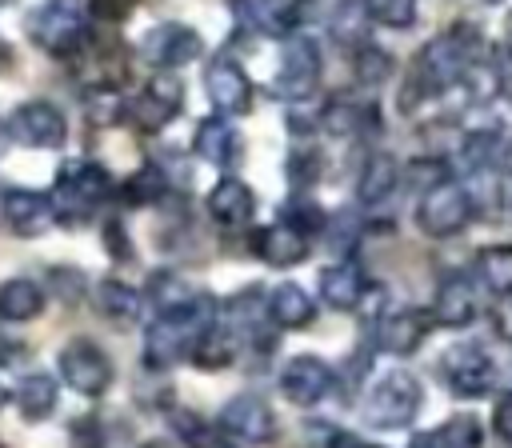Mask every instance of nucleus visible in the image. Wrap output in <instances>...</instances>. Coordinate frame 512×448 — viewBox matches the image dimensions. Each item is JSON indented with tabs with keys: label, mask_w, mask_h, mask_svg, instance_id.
Instances as JSON below:
<instances>
[{
	"label": "nucleus",
	"mask_w": 512,
	"mask_h": 448,
	"mask_svg": "<svg viewBox=\"0 0 512 448\" xmlns=\"http://www.w3.org/2000/svg\"><path fill=\"white\" fill-rule=\"evenodd\" d=\"M368 296V276L356 260H340V264H328L320 272V300L336 312H352L360 308Z\"/></svg>",
	"instance_id": "nucleus-21"
},
{
	"label": "nucleus",
	"mask_w": 512,
	"mask_h": 448,
	"mask_svg": "<svg viewBox=\"0 0 512 448\" xmlns=\"http://www.w3.org/2000/svg\"><path fill=\"white\" fill-rule=\"evenodd\" d=\"M192 152L200 156V160H208V164H216V168H228V164H236V156H240V132L228 124V116H204L200 124H196V136H192Z\"/></svg>",
	"instance_id": "nucleus-23"
},
{
	"label": "nucleus",
	"mask_w": 512,
	"mask_h": 448,
	"mask_svg": "<svg viewBox=\"0 0 512 448\" xmlns=\"http://www.w3.org/2000/svg\"><path fill=\"white\" fill-rule=\"evenodd\" d=\"M28 36L48 56H72L88 36V4L84 0H44L28 16Z\"/></svg>",
	"instance_id": "nucleus-5"
},
{
	"label": "nucleus",
	"mask_w": 512,
	"mask_h": 448,
	"mask_svg": "<svg viewBox=\"0 0 512 448\" xmlns=\"http://www.w3.org/2000/svg\"><path fill=\"white\" fill-rule=\"evenodd\" d=\"M308 236L296 232L292 224H264L252 232V252L268 264V268H292V264H304L308 260Z\"/></svg>",
	"instance_id": "nucleus-18"
},
{
	"label": "nucleus",
	"mask_w": 512,
	"mask_h": 448,
	"mask_svg": "<svg viewBox=\"0 0 512 448\" xmlns=\"http://www.w3.org/2000/svg\"><path fill=\"white\" fill-rule=\"evenodd\" d=\"M100 236H104V248L112 252V260H132V240L124 236V224L120 220H108L100 228Z\"/></svg>",
	"instance_id": "nucleus-40"
},
{
	"label": "nucleus",
	"mask_w": 512,
	"mask_h": 448,
	"mask_svg": "<svg viewBox=\"0 0 512 448\" xmlns=\"http://www.w3.org/2000/svg\"><path fill=\"white\" fill-rule=\"evenodd\" d=\"M476 276H480V284L496 300L512 296V244H488V248H480L476 252Z\"/></svg>",
	"instance_id": "nucleus-31"
},
{
	"label": "nucleus",
	"mask_w": 512,
	"mask_h": 448,
	"mask_svg": "<svg viewBox=\"0 0 512 448\" xmlns=\"http://www.w3.org/2000/svg\"><path fill=\"white\" fill-rule=\"evenodd\" d=\"M172 428L188 448H236V440L220 424H204L192 412H172Z\"/></svg>",
	"instance_id": "nucleus-33"
},
{
	"label": "nucleus",
	"mask_w": 512,
	"mask_h": 448,
	"mask_svg": "<svg viewBox=\"0 0 512 448\" xmlns=\"http://www.w3.org/2000/svg\"><path fill=\"white\" fill-rule=\"evenodd\" d=\"M508 160H512V128L508 124H484L460 140V164L468 172H496Z\"/></svg>",
	"instance_id": "nucleus-16"
},
{
	"label": "nucleus",
	"mask_w": 512,
	"mask_h": 448,
	"mask_svg": "<svg viewBox=\"0 0 512 448\" xmlns=\"http://www.w3.org/2000/svg\"><path fill=\"white\" fill-rule=\"evenodd\" d=\"M320 68H324V56H320V44L312 36H300V32H288L284 36V48H280V68H276V96L280 100H308L320 84Z\"/></svg>",
	"instance_id": "nucleus-7"
},
{
	"label": "nucleus",
	"mask_w": 512,
	"mask_h": 448,
	"mask_svg": "<svg viewBox=\"0 0 512 448\" xmlns=\"http://www.w3.org/2000/svg\"><path fill=\"white\" fill-rule=\"evenodd\" d=\"M284 176H288L296 188L316 184V180L324 176V152H320V148H312V144L292 148V152H288V160H284Z\"/></svg>",
	"instance_id": "nucleus-35"
},
{
	"label": "nucleus",
	"mask_w": 512,
	"mask_h": 448,
	"mask_svg": "<svg viewBox=\"0 0 512 448\" xmlns=\"http://www.w3.org/2000/svg\"><path fill=\"white\" fill-rule=\"evenodd\" d=\"M204 92H208V100H212V108L220 116H244V112H252V100H256L248 72L228 52H220V56L208 60V68H204Z\"/></svg>",
	"instance_id": "nucleus-12"
},
{
	"label": "nucleus",
	"mask_w": 512,
	"mask_h": 448,
	"mask_svg": "<svg viewBox=\"0 0 512 448\" xmlns=\"http://www.w3.org/2000/svg\"><path fill=\"white\" fill-rule=\"evenodd\" d=\"M332 388H336V372H332L320 356L300 352V356H292V360L280 368V392H284V400L296 404V408L320 404Z\"/></svg>",
	"instance_id": "nucleus-15"
},
{
	"label": "nucleus",
	"mask_w": 512,
	"mask_h": 448,
	"mask_svg": "<svg viewBox=\"0 0 512 448\" xmlns=\"http://www.w3.org/2000/svg\"><path fill=\"white\" fill-rule=\"evenodd\" d=\"M144 448H164V444H160V440H148V444H144Z\"/></svg>",
	"instance_id": "nucleus-48"
},
{
	"label": "nucleus",
	"mask_w": 512,
	"mask_h": 448,
	"mask_svg": "<svg viewBox=\"0 0 512 448\" xmlns=\"http://www.w3.org/2000/svg\"><path fill=\"white\" fill-rule=\"evenodd\" d=\"M312 316H316V300H312L300 284L284 280V284H276V288L268 292V320H272L276 328L300 332V328L312 324Z\"/></svg>",
	"instance_id": "nucleus-24"
},
{
	"label": "nucleus",
	"mask_w": 512,
	"mask_h": 448,
	"mask_svg": "<svg viewBox=\"0 0 512 448\" xmlns=\"http://www.w3.org/2000/svg\"><path fill=\"white\" fill-rule=\"evenodd\" d=\"M92 304H96V312H100L104 320H112V324H132V320L140 316L144 296H140L132 284H124L120 276H104V280H96V288H92Z\"/></svg>",
	"instance_id": "nucleus-25"
},
{
	"label": "nucleus",
	"mask_w": 512,
	"mask_h": 448,
	"mask_svg": "<svg viewBox=\"0 0 512 448\" xmlns=\"http://www.w3.org/2000/svg\"><path fill=\"white\" fill-rule=\"evenodd\" d=\"M488 4H496V0H488Z\"/></svg>",
	"instance_id": "nucleus-51"
},
{
	"label": "nucleus",
	"mask_w": 512,
	"mask_h": 448,
	"mask_svg": "<svg viewBox=\"0 0 512 448\" xmlns=\"http://www.w3.org/2000/svg\"><path fill=\"white\" fill-rule=\"evenodd\" d=\"M4 4H16V0H0V8H4Z\"/></svg>",
	"instance_id": "nucleus-49"
},
{
	"label": "nucleus",
	"mask_w": 512,
	"mask_h": 448,
	"mask_svg": "<svg viewBox=\"0 0 512 448\" xmlns=\"http://www.w3.org/2000/svg\"><path fill=\"white\" fill-rule=\"evenodd\" d=\"M436 440H440V448H480L484 432H480V420H476V416L456 412V416H448V420L436 428Z\"/></svg>",
	"instance_id": "nucleus-36"
},
{
	"label": "nucleus",
	"mask_w": 512,
	"mask_h": 448,
	"mask_svg": "<svg viewBox=\"0 0 512 448\" xmlns=\"http://www.w3.org/2000/svg\"><path fill=\"white\" fill-rule=\"evenodd\" d=\"M56 396H60V388H56V380L44 376V372H32V376H24V380L12 388V400H16V408H20L24 420H44V416H52Z\"/></svg>",
	"instance_id": "nucleus-30"
},
{
	"label": "nucleus",
	"mask_w": 512,
	"mask_h": 448,
	"mask_svg": "<svg viewBox=\"0 0 512 448\" xmlns=\"http://www.w3.org/2000/svg\"><path fill=\"white\" fill-rule=\"evenodd\" d=\"M472 60H480V32L472 24H456L444 36L428 40L416 52L408 84H404V112H412V104H420L428 96H440V92L456 88Z\"/></svg>",
	"instance_id": "nucleus-1"
},
{
	"label": "nucleus",
	"mask_w": 512,
	"mask_h": 448,
	"mask_svg": "<svg viewBox=\"0 0 512 448\" xmlns=\"http://www.w3.org/2000/svg\"><path fill=\"white\" fill-rule=\"evenodd\" d=\"M164 188H168V180H164V168L156 164V160H148V164H140L124 184H120V196H124V204H156L160 196H164Z\"/></svg>",
	"instance_id": "nucleus-34"
},
{
	"label": "nucleus",
	"mask_w": 512,
	"mask_h": 448,
	"mask_svg": "<svg viewBox=\"0 0 512 448\" xmlns=\"http://www.w3.org/2000/svg\"><path fill=\"white\" fill-rule=\"evenodd\" d=\"M236 348H240V340L220 324V320H212L204 332H200V340L192 344V352H188V360L196 364V368H208V372H216V368H228L232 360H236Z\"/></svg>",
	"instance_id": "nucleus-29"
},
{
	"label": "nucleus",
	"mask_w": 512,
	"mask_h": 448,
	"mask_svg": "<svg viewBox=\"0 0 512 448\" xmlns=\"http://www.w3.org/2000/svg\"><path fill=\"white\" fill-rule=\"evenodd\" d=\"M360 8L384 28H412L416 20V0H360Z\"/></svg>",
	"instance_id": "nucleus-39"
},
{
	"label": "nucleus",
	"mask_w": 512,
	"mask_h": 448,
	"mask_svg": "<svg viewBox=\"0 0 512 448\" xmlns=\"http://www.w3.org/2000/svg\"><path fill=\"white\" fill-rule=\"evenodd\" d=\"M248 4H252V20H256L260 32L288 36L304 20V4L308 0H248Z\"/></svg>",
	"instance_id": "nucleus-32"
},
{
	"label": "nucleus",
	"mask_w": 512,
	"mask_h": 448,
	"mask_svg": "<svg viewBox=\"0 0 512 448\" xmlns=\"http://www.w3.org/2000/svg\"><path fill=\"white\" fill-rule=\"evenodd\" d=\"M88 16L108 20V24L128 20V16H132V0H92V4H88Z\"/></svg>",
	"instance_id": "nucleus-41"
},
{
	"label": "nucleus",
	"mask_w": 512,
	"mask_h": 448,
	"mask_svg": "<svg viewBox=\"0 0 512 448\" xmlns=\"http://www.w3.org/2000/svg\"><path fill=\"white\" fill-rule=\"evenodd\" d=\"M492 320H496V332H500L504 340H512V296H504V304L492 312Z\"/></svg>",
	"instance_id": "nucleus-44"
},
{
	"label": "nucleus",
	"mask_w": 512,
	"mask_h": 448,
	"mask_svg": "<svg viewBox=\"0 0 512 448\" xmlns=\"http://www.w3.org/2000/svg\"><path fill=\"white\" fill-rule=\"evenodd\" d=\"M232 440H244V444H272L280 424H276V412L264 396L256 392H240L232 396L224 408H220V420H216Z\"/></svg>",
	"instance_id": "nucleus-13"
},
{
	"label": "nucleus",
	"mask_w": 512,
	"mask_h": 448,
	"mask_svg": "<svg viewBox=\"0 0 512 448\" xmlns=\"http://www.w3.org/2000/svg\"><path fill=\"white\" fill-rule=\"evenodd\" d=\"M432 328V312H416V308H400L376 320V348L388 356H408L424 344Z\"/></svg>",
	"instance_id": "nucleus-17"
},
{
	"label": "nucleus",
	"mask_w": 512,
	"mask_h": 448,
	"mask_svg": "<svg viewBox=\"0 0 512 448\" xmlns=\"http://www.w3.org/2000/svg\"><path fill=\"white\" fill-rule=\"evenodd\" d=\"M4 404H8V392H4V384H0V408H4Z\"/></svg>",
	"instance_id": "nucleus-47"
},
{
	"label": "nucleus",
	"mask_w": 512,
	"mask_h": 448,
	"mask_svg": "<svg viewBox=\"0 0 512 448\" xmlns=\"http://www.w3.org/2000/svg\"><path fill=\"white\" fill-rule=\"evenodd\" d=\"M420 400H424L420 380L404 368H392L372 380V388L364 392L360 416L368 428H408L420 412Z\"/></svg>",
	"instance_id": "nucleus-4"
},
{
	"label": "nucleus",
	"mask_w": 512,
	"mask_h": 448,
	"mask_svg": "<svg viewBox=\"0 0 512 448\" xmlns=\"http://www.w3.org/2000/svg\"><path fill=\"white\" fill-rule=\"evenodd\" d=\"M440 376L448 384V392L456 396H488L492 384H496V364L492 356L480 348V344H452L444 356H440Z\"/></svg>",
	"instance_id": "nucleus-11"
},
{
	"label": "nucleus",
	"mask_w": 512,
	"mask_h": 448,
	"mask_svg": "<svg viewBox=\"0 0 512 448\" xmlns=\"http://www.w3.org/2000/svg\"><path fill=\"white\" fill-rule=\"evenodd\" d=\"M328 448H368V444H364L360 436H352V432H332Z\"/></svg>",
	"instance_id": "nucleus-45"
},
{
	"label": "nucleus",
	"mask_w": 512,
	"mask_h": 448,
	"mask_svg": "<svg viewBox=\"0 0 512 448\" xmlns=\"http://www.w3.org/2000/svg\"><path fill=\"white\" fill-rule=\"evenodd\" d=\"M280 220H284V224H292V228H296V232H304V236H320V232H324V224H328L324 208H320V204H312L308 196H292V200L280 208Z\"/></svg>",
	"instance_id": "nucleus-37"
},
{
	"label": "nucleus",
	"mask_w": 512,
	"mask_h": 448,
	"mask_svg": "<svg viewBox=\"0 0 512 448\" xmlns=\"http://www.w3.org/2000/svg\"><path fill=\"white\" fill-rule=\"evenodd\" d=\"M180 100H184V88H180V80L172 76V68H156V76L144 84V92L124 104V120H128L136 132L152 136V132H160V128L180 112Z\"/></svg>",
	"instance_id": "nucleus-9"
},
{
	"label": "nucleus",
	"mask_w": 512,
	"mask_h": 448,
	"mask_svg": "<svg viewBox=\"0 0 512 448\" xmlns=\"http://www.w3.org/2000/svg\"><path fill=\"white\" fill-rule=\"evenodd\" d=\"M212 320H216V300L204 296V292H192V296H184L172 308H160L156 320L144 332V356H148V364L152 368H168V364L188 360L192 344L200 340V332Z\"/></svg>",
	"instance_id": "nucleus-2"
},
{
	"label": "nucleus",
	"mask_w": 512,
	"mask_h": 448,
	"mask_svg": "<svg viewBox=\"0 0 512 448\" xmlns=\"http://www.w3.org/2000/svg\"><path fill=\"white\" fill-rule=\"evenodd\" d=\"M396 184H400V164H396V156L372 152V156L364 160V168H360L356 196H360V204H380V200H388V196L396 192Z\"/></svg>",
	"instance_id": "nucleus-26"
},
{
	"label": "nucleus",
	"mask_w": 512,
	"mask_h": 448,
	"mask_svg": "<svg viewBox=\"0 0 512 448\" xmlns=\"http://www.w3.org/2000/svg\"><path fill=\"white\" fill-rule=\"evenodd\" d=\"M320 128L332 132V136H356V132H368L376 128V108L372 104H352L344 96L328 100L320 108Z\"/></svg>",
	"instance_id": "nucleus-28"
},
{
	"label": "nucleus",
	"mask_w": 512,
	"mask_h": 448,
	"mask_svg": "<svg viewBox=\"0 0 512 448\" xmlns=\"http://www.w3.org/2000/svg\"><path fill=\"white\" fill-rule=\"evenodd\" d=\"M492 424H496V432L512 444V392H504V396L496 400V416H492Z\"/></svg>",
	"instance_id": "nucleus-42"
},
{
	"label": "nucleus",
	"mask_w": 512,
	"mask_h": 448,
	"mask_svg": "<svg viewBox=\"0 0 512 448\" xmlns=\"http://www.w3.org/2000/svg\"><path fill=\"white\" fill-rule=\"evenodd\" d=\"M368 448H376V444H368Z\"/></svg>",
	"instance_id": "nucleus-50"
},
{
	"label": "nucleus",
	"mask_w": 512,
	"mask_h": 448,
	"mask_svg": "<svg viewBox=\"0 0 512 448\" xmlns=\"http://www.w3.org/2000/svg\"><path fill=\"white\" fill-rule=\"evenodd\" d=\"M408 448H440V440H436V432H420V436H412Z\"/></svg>",
	"instance_id": "nucleus-46"
},
{
	"label": "nucleus",
	"mask_w": 512,
	"mask_h": 448,
	"mask_svg": "<svg viewBox=\"0 0 512 448\" xmlns=\"http://www.w3.org/2000/svg\"><path fill=\"white\" fill-rule=\"evenodd\" d=\"M56 368H60L64 388H72L76 396H104L112 388V376H116L108 352L88 336L68 340L56 356Z\"/></svg>",
	"instance_id": "nucleus-8"
},
{
	"label": "nucleus",
	"mask_w": 512,
	"mask_h": 448,
	"mask_svg": "<svg viewBox=\"0 0 512 448\" xmlns=\"http://www.w3.org/2000/svg\"><path fill=\"white\" fill-rule=\"evenodd\" d=\"M112 196V172L100 160H64L56 168V188L48 192L56 224H84Z\"/></svg>",
	"instance_id": "nucleus-3"
},
{
	"label": "nucleus",
	"mask_w": 512,
	"mask_h": 448,
	"mask_svg": "<svg viewBox=\"0 0 512 448\" xmlns=\"http://www.w3.org/2000/svg\"><path fill=\"white\" fill-rule=\"evenodd\" d=\"M472 212H476V208H472L468 188H464L460 180L444 176V180H436L432 188L420 192V204H416V228H420L424 236H432V240H448V236H456V232L468 228Z\"/></svg>",
	"instance_id": "nucleus-6"
},
{
	"label": "nucleus",
	"mask_w": 512,
	"mask_h": 448,
	"mask_svg": "<svg viewBox=\"0 0 512 448\" xmlns=\"http://www.w3.org/2000/svg\"><path fill=\"white\" fill-rule=\"evenodd\" d=\"M208 216L224 228H244L256 216V192L240 176H220L208 192Z\"/></svg>",
	"instance_id": "nucleus-20"
},
{
	"label": "nucleus",
	"mask_w": 512,
	"mask_h": 448,
	"mask_svg": "<svg viewBox=\"0 0 512 448\" xmlns=\"http://www.w3.org/2000/svg\"><path fill=\"white\" fill-rule=\"evenodd\" d=\"M476 316V292H472V280L464 272H448L436 288V300H432V320L440 328H464L472 324Z\"/></svg>",
	"instance_id": "nucleus-22"
},
{
	"label": "nucleus",
	"mask_w": 512,
	"mask_h": 448,
	"mask_svg": "<svg viewBox=\"0 0 512 448\" xmlns=\"http://www.w3.org/2000/svg\"><path fill=\"white\" fill-rule=\"evenodd\" d=\"M40 312H44V288L36 280L12 276V280L0 284V320L4 324H24Z\"/></svg>",
	"instance_id": "nucleus-27"
},
{
	"label": "nucleus",
	"mask_w": 512,
	"mask_h": 448,
	"mask_svg": "<svg viewBox=\"0 0 512 448\" xmlns=\"http://www.w3.org/2000/svg\"><path fill=\"white\" fill-rule=\"evenodd\" d=\"M200 52H204L200 32L188 28V24H180V20L156 24V28L140 40V56H144L152 68H184V64H192Z\"/></svg>",
	"instance_id": "nucleus-14"
},
{
	"label": "nucleus",
	"mask_w": 512,
	"mask_h": 448,
	"mask_svg": "<svg viewBox=\"0 0 512 448\" xmlns=\"http://www.w3.org/2000/svg\"><path fill=\"white\" fill-rule=\"evenodd\" d=\"M8 136L24 148H64L68 140V120L52 100H24L8 116Z\"/></svg>",
	"instance_id": "nucleus-10"
},
{
	"label": "nucleus",
	"mask_w": 512,
	"mask_h": 448,
	"mask_svg": "<svg viewBox=\"0 0 512 448\" xmlns=\"http://www.w3.org/2000/svg\"><path fill=\"white\" fill-rule=\"evenodd\" d=\"M20 352H24V344H20L16 336H8V332L0 328V368L16 364V360H20Z\"/></svg>",
	"instance_id": "nucleus-43"
},
{
	"label": "nucleus",
	"mask_w": 512,
	"mask_h": 448,
	"mask_svg": "<svg viewBox=\"0 0 512 448\" xmlns=\"http://www.w3.org/2000/svg\"><path fill=\"white\" fill-rule=\"evenodd\" d=\"M0 208H4V220L16 236H36L56 220L48 192H36V188H4Z\"/></svg>",
	"instance_id": "nucleus-19"
},
{
	"label": "nucleus",
	"mask_w": 512,
	"mask_h": 448,
	"mask_svg": "<svg viewBox=\"0 0 512 448\" xmlns=\"http://www.w3.org/2000/svg\"><path fill=\"white\" fill-rule=\"evenodd\" d=\"M352 68H356V80L372 88V84H384L392 76V56L376 44H360L356 56H352Z\"/></svg>",
	"instance_id": "nucleus-38"
}]
</instances>
